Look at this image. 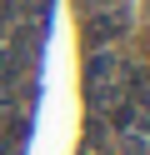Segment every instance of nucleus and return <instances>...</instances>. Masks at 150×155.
<instances>
[{
  "instance_id": "1",
  "label": "nucleus",
  "mask_w": 150,
  "mask_h": 155,
  "mask_svg": "<svg viewBox=\"0 0 150 155\" xmlns=\"http://www.w3.org/2000/svg\"><path fill=\"white\" fill-rule=\"evenodd\" d=\"M85 75H90V95H95V105H115V100H120V80H125V70H120V55H110V50L90 55Z\"/></svg>"
}]
</instances>
